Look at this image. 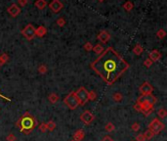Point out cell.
<instances>
[{
    "label": "cell",
    "mask_w": 167,
    "mask_h": 141,
    "mask_svg": "<svg viewBox=\"0 0 167 141\" xmlns=\"http://www.w3.org/2000/svg\"><path fill=\"white\" fill-rule=\"evenodd\" d=\"M91 68L107 84H112L127 71L129 64L112 47H109L91 64Z\"/></svg>",
    "instance_id": "obj_1"
},
{
    "label": "cell",
    "mask_w": 167,
    "mask_h": 141,
    "mask_svg": "<svg viewBox=\"0 0 167 141\" xmlns=\"http://www.w3.org/2000/svg\"><path fill=\"white\" fill-rule=\"evenodd\" d=\"M17 126L20 128V131L25 134H28L36 126V119L29 113H26L21 116L17 123Z\"/></svg>",
    "instance_id": "obj_2"
},
{
    "label": "cell",
    "mask_w": 167,
    "mask_h": 141,
    "mask_svg": "<svg viewBox=\"0 0 167 141\" xmlns=\"http://www.w3.org/2000/svg\"><path fill=\"white\" fill-rule=\"evenodd\" d=\"M75 96H76L77 100L79 102V105H85L89 101V92L86 90L85 87H80L74 92Z\"/></svg>",
    "instance_id": "obj_3"
},
{
    "label": "cell",
    "mask_w": 167,
    "mask_h": 141,
    "mask_svg": "<svg viewBox=\"0 0 167 141\" xmlns=\"http://www.w3.org/2000/svg\"><path fill=\"white\" fill-rule=\"evenodd\" d=\"M64 102L71 110H74L79 106V102L77 100L76 96H75L74 92H71L69 94L67 95L66 98L64 99Z\"/></svg>",
    "instance_id": "obj_4"
},
{
    "label": "cell",
    "mask_w": 167,
    "mask_h": 141,
    "mask_svg": "<svg viewBox=\"0 0 167 141\" xmlns=\"http://www.w3.org/2000/svg\"><path fill=\"white\" fill-rule=\"evenodd\" d=\"M164 127H165V126H164V124L162 123V122H160L158 119H155L152 121V123L150 124V127L149 129H150L153 132V134H158L159 132H161L162 130L164 129Z\"/></svg>",
    "instance_id": "obj_5"
},
{
    "label": "cell",
    "mask_w": 167,
    "mask_h": 141,
    "mask_svg": "<svg viewBox=\"0 0 167 141\" xmlns=\"http://www.w3.org/2000/svg\"><path fill=\"white\" fill-rule=\"evenodd\" d=\"M155 102H157V98L153 96L152 94H145V95H141L138 99H137V103L136 104L142 105V104H152L155 105Z\"/></svg>",
    "instance_id": "obj_6"
},
{
    "label": "cell",
    "mask_w": 167,
    "mask_h": 141,
    "mask_svg": "<svg viewBox=\"0 0 167 141\" xmlns=\"http://www.w3.org/2000/svg\"><path fill=\"white\" fill-rule=\"evenodd\" d=\"M21 33H23V35L25 36L28 40H31V39H33L34 36H35V28H34L31 24H29V25L26 26L25 28H23Z\"/></svg>",
    "instance_id": "obj_7"
},
{
    "label": "cell",
    "mask_w": 167,
    "mask_h": 141,
    "mask_svg": "<svg viewBox=\"0 0 167 141\" xmlns=\"http://www.w3.org/2000/svg\"><path fill=\"white\" fill-rule=\"evenodd\" d=\"M134 109L139 112H141V113L144 114L145 116H149L153 110V105H152V104H142V105L136 104V105H134Z\"/></svg>",
    "instance_id": "obj_8"
},
{
    "label": "cell",
    "mask_w": 167,
    "mask_h": 141,
    "mask_svg": "<svg viewBox=\"0 0 167 141\" xmlns=\"http://www.w3.org/2000/svg\"><path fill=\"white\" fill-rule=\"evenodd\" d=\"M94 119H95V117H94L93 114L89 111L83 112L81 115H80V119H81L85 124H90L94 121Z\"/></svg>",
    "instance_id": "obj_9"
},
{
    "label": "cell",
    "mask_w": 167,
    "mask_h": 141,
    "mask_svg": "<svg viewBox=\"0 0 167 141\" xmlns=\"http://www.w3.org/2000/svg\"><path fill=\"white\" fill-rule=\"evenodd\" d=\"M7 12H8V14L11 16V17L16 18L21 14V8L19 7L17 4H12L11 6L8 7Z\"/></svg>",
    "instance_id": "obj_10"
},
{
    "label": "cell",
    "mask_w": 167,
    "mask_h": 141,
    "mask_svg": "<svg viewBox=\"0 0 167 141\" xmlns=\"http://www.w3.org/2000/svg\"><path fill=\"white\" fill-rule=\"evenodd\" d=\"M49 8L54 13H59L64 8V5L60 0H52V2L49 4Z\"/></svg>",
    "instance_id": "obj_11"
},
{
    "label": "cell",
    "mask_w": 167,
    "mask_h": 141,
    "mask_svg": "<svg viewBox=\"0 0 167 141\" xmlns=\"http://www.w3.org/2000/svg\"><path fill=\"white\" fill-rule=\"evenodd\" d=\"M153 91V87L150 83H149L148 81L144 82L141 86H140V92L142 93L143 95L145 94H152V92Z\"/></svg>",
    "instance_id": "obj_12"
},
{
    "label": "cell",
    "mask_w": 167,
    "mask_h": 141,
    "mask_svg": "<svg viewBox=\"0 0 167 141\" xmlns=\"http://www.w3.org/2000/svg\"><path fill=\"white\" fill-rule=\"evenodd\" d=\"M97 38H98L101 42H103V43H107V42L109 40L110 35H109V33H107V31H100V33L97 35Z\"/></svg>",
    "instance_id": "obj_13"
},
{
    "label": "cell",
    "mask_w": 167,
    "mask_h": 141,
    "mask_svg": "<svg viewBox=\"0 0 167 141\" xmlns=\"http://www.w3.org/2000/svg\"><path fill=\"white\" fill-rule=\"evenodd\" d=\"M149 58L152 62H157V61H158L161 58V53L159 51H157V50H152V51L150 53Z\"/></svg>",
    "instance_id": "obj_14"
},
{
    "label": "cell",
    "mask_w": 167,
    "mask_h": 141,
    "mask_svg": "<svg viewBox=\"0 0 167 141\" xmlns=\"http://www.w3.org/2000/svg\"><path fill=\"white\" fill-rule=\"evenodd\" d=\"M85 134H84V130L82 129H78L73 135V141H81L83 138H84Z\"/></svg>",
    "instance_id": "obj_15"
},
{
    "label": "cell",
    "mask_w": 167,
    "mask_h": 141,
    "mask_svg": "<svg viewBox=\"0 0 167 141\" xmlns=\"http://www.w3.org/2000/svg\"><path fill=\"white\" fill-rule=\"evenodd\" d=\"M46 33H47V30H46L45 26H40L37 28H35V35H37V36L42 37V36H44Z\"/></svg>",
    "instance_id": "obj_16"
},
{
    "label": "cell",
    "mask_w": 167,
    "mask_h": 141,
    "mask_svg": "<svg viewBox=\"0 0 167 141\" xmlns=\"http://www.w3.org/2000/svg\"><path fill=\"white\" fill-rule=\"evenodd\" d=\"M34 5L36 6L37 9L43 10V9H45V8H46L47 2H46V0H36L35 3H34Z\"/></svg>",
    "instance_id": "obj_17"
},
{
    "label": "cell",
    "mask_w": 167,
    "mask_h": 141,
    "mask_svg": "<svg viewBox=\"0 0 167 141\" xmlns=\"http://www.w3.org/2000/svg\"><path fill=\"white\" fill-rule=\"evenodd\" d=\"M59 99H60V98H59V96H58L57 94H56V93H51L49 96H48V100H49L50 102L52 103V104H55V103H57L58 101H59Z\"/></svg>",
    "instance_id": "obj_18"
},
{
    "label": "cell",
    "mask_w": 167,
    "mask_h": 141,
    "mask_svg": "<svg viewBox=\"0 0 167 141\" xmlns=\"http://www.w3.org/2000/svg\"><path fill=\"white\" fill-rule=\"evenodd\" d=\"M8 60H9V57H8L6 53H3V54L0 55V67L5 65L8 62Z\"/></svg>",
    "instance_id": "obj_19"
},
{
    "label": "cell",
    "mask_w": 167,
    "mask_h": 141,
    "mask_svg": "<svg viewBox=\"0 0 167 141\" xmlns=\"http://www.w3.org/2000/svg\"><path fill=\"white\" fill-rule=\"evenodd\" d=\"M143 51H144V49H143V47L140 44H136L135 47L133 48V53H134V54H136V55H138V56L141 55Z\"/></svg>",
    "instance_id": "obj_20"
},
{
    "label": "cell",
    "mask_w": 167,
    "mask_h": 141,
    "mask_svg": "<svg viewBox=\"0 0 167 141\" xmlns=\"http://www.w3.org/2000/svg\"><path fill=\"white\" fill-rule=\"evenodd\" d=\"M92 50H94V52H95L96 54H101V53H103L104 51V47L102 46L101 44H96L95 46H93Z\"/></svg>",
    "instance_id": "obj_21"
},
{
    "label": "cell",
    "mask_w": 167,
    "mask_h": 141,
    "mask_svg": "<svg viewBox=\"0 0 167 141\" xmlns=\"http://www.w3.org/2000/svg\"><path fill=\"white\" fill-rule=\"evenodd\" d=\"M157 116L159 117V119H165L167 116V112L164 108H160L157 110Z\"/></svg>",
    "instance_id": "obj_22"
},
{
    "label": "cell",
    "mask_w": 167,
    "mask_h": 141,
    "mask_svg": "<svg viewBox=\"0 0 167 141\" xmlns=\"http://www.w3.org/2000/svg\"><path fill=\"white\" fill-rule=\"evenodd\" d=\"M143 135H144V137H145V139L146 140H150V139H152V138L155 136V134H153V132L150 129H148L145 133H143Z\"/></svg>",
    "instance_id": "obj_23"
},
{
    "label": "cell",
    "mask_w": 167,
    "mask_h": 141,
    "mask_svg": "<svg viewBox=\"0 0 167 141\" xmlns=\"http://www.w3.org/2000/svg\"><path fill=\"white\" fill-rule=\"evenodd\" d=\"M133 3L131 1H126L124 4H123V8H124L125 11H131L133 9Z\"/></svg>",
    "instance_id": "obj_24"
},
{
    "label": "cell",
    "mask_w": 167,
    "mask_h": 141,
    "mask_svg": "<svg viewBox=\"0 0 167 141\" xmlns=\"http://www.w3.org/2000/svg\"><path fill=\"white\" fill-rule=\"evenodd\" d=\"M46 126H47V130H50V131H53L54 129L56 128V124L54 123L53 121H50L46 123Z\"/></svg>",
    "instance_id": "obj_25"
},
{
    "label": "cell",
    "mask_w": 167,
    "mask_h": 141,
    "mask_svg": "<svg viewBox=\"0 0 167 141\" xmlns=\"http://www.w3.org/2000/svg\"><path fill=\"white\" fill-rule=\"evenodd\" d=\"M112 99H114L116 103L120 102V101L122 100V94H121V93H118V92L114 93V96H112Z\"/></svg>",
    "instance_id": "obj_26"
},
{
    "label": "cell",
    "mask_w": 167,
    "mask_h": 141,
    "mask_svg": "<svg viewBox=\"0 0 167 141\" xmlns=\"http://www.w3.org/2000/svg\"><path fill=\"white\" fill-rule=\"evenodd\" d=\"M165 35H166V33H165V31L162 30V28H160V30L158 31L157 33V36L159 39L164 38V37H165Z\"/></svg>",
    "instance_id": "obj_27"
},
{
    "label": "cell",
    "mask_w": 167,
    "mask_h": 141,
    "mask_svg": "<svg viewBox=\"0 0 167 141\" xmlns=\"http://www.w3.org/2000/svg\"><path fill=\"white\" fill-rule=\"evenodd\" d=\"M105 128H106L107 132H110V131H112V130H114V124H112V123H107V126H105Z\"/></svg>",
    "instance_id": "obj_28"
},
{
    "label": "cell",
    "mask_w": 167,
    "mask_h": 141,
    "mask_svg": "<svg viewBox=\"0 0 167 141\" xmlns=\"http://www.w3.org/2000/svg\"><path fill=\"white\" fill-rule=\"evenodd\" d=\"M56 23H57V25L59 26H64L66 25V20H64V18H59L57 21H56Z\"/></svg>",
    "instance_id": "obj_29"
},
{
    "label": "cell",
    "mask_w": 167,
    "mask_h": 141,
    "mask_svg": "<svg viewBox=\"0 0 167 141\" xmlns=\"http://www.w3.org/2000/svg\"><path fill=\"white\" fill-rule=\"evenodd\" d=\"M93 48V45L90 43V42H86V43L84 44V49L86 50V51H91Z\"/></svg>",
    "instance_id": "obj_30"
},
{
    "label": "cell",
    "mask_w": 167,
    "mask_h": 141,
    "mask_svg": "<svg viewBox=\"0 0 167 141\" xmlns=\"http://www.w3.org/2000/svg\"><path fill=\"white\" fill-rule=\"evenodd\" d=\"M97 97V94L95 91H89V100H95Z\"/></svg>",
    "instance_id": "obj_31"
},
{
    "label": "cell",
    "mask_w": 167,
    "mask_h": 141,
    "mask_svg": "<svg viewBox=\"0 0 167 141\" xmlns=\"http://www.w3.org/2000/svg\"><path fill=\"white\" fill-rule=\"evenodd\" d=\"M38 72L40 74H45L47 72V68H46V66L45 65H42V66H40V67L38 68Z\"/></svg>",
    "instance_id": "obj_32"
},
{
    "label": "cell",
    "mask_w": 167,
    "mask_h": 141,
    "mask_svg": "<svg viewBox=\"0 0 167 141\" xmlns=\"http://www.w3.org/2000/svg\"><path fill=\"white\" fill-rule=\"evenodd\" d=\"M152 60H150V58H148V59L146 60V61H145V62H144V65L145 66H146V67H148V68H150V66H152Z\"/></svg>",
    "instance_id": "obj_33"
},
{
    "label": "cell",
    "mask_w": 167,
    "mask_h": 141,
    "mask_svg": "<svg viewBox=\"0 0 167 141\" xmlns=\"http://www.w3.org/2000/svg\"><path fill=\"white\" fill-rule=\"evenodd\" d=\"M39 129L41 130L42 132H46V131H47V126H46V124L43 123V124H40V126H39Z\"/></svg>",
    "instance_id": "obj_34"
},
{
    "label": "cell",
    "mask_w": 167,
    "mask_h": 141,
    "mask_svg": "<svg viewBox=\"0 0 167 141\" xmlns=\"http://www.w3.org/2000/svg\"><path fill=\"white\" fill-rule=\"evenodd\" d=\"M6 140L7 141H16V136L13 133H10V134H8V136L6 137Z\"/></svg>",
    "instance_id": "obj_35"
},
{
    "label": "cell",
    "mask_w": 167,
    "mask_h": 141,
    "mask_svg": "<svg viewBox=\"0 0 167 141\" xmlns=\"http://www.w3.org/2000/svg\"><path fill=\"white\" fill-rule=\"evenodd\" d=\"M139 129H140V124L138 123L133 124V126H132V130H133V131H138Z\"/></svg>",
    "instance_id": "obj_36"
},
{
    "label": "cell",
    "mask_w": 167,
    "mask_h": 141,
    "mask_svg": "<svg viewBox=\"0 0 167 141\" xmlns=\"http://www.w3.org/2000/svg\"><path fill=\"white\" fill-rule=\"evenodd\" d=\"M18 2H19V4H20L21 6L24 7L28 3V0H18Z\"/></svg>",
    "instance_id": "obj_37"
},
{
    "label": "cell",
    "mask_w": 167,
    "mask_h": 141,
    "mask_svg": "<svg viewBox=\"0 0 167 141\" xmlns=\"http://www.w3.org/2000/svg\"><path fill=\"white\" fill-rule=\"evenodd\" d=\"M136 141H146V139H145L144 135H143V133L139 134L138 136L136 137Z\"/></svg>",
    "instance_id": "obj_38"
},
{
    "label": "cell",
    "mask_w": 167,
    "mask_h": 141,
    "mask_svg": "<svg viewBox=\"0 0 167 141\" xmlns=\"http://www.w3.org/2000/svg\"><path fill=\"white\" fill-rule=\"evenodd\" d=\"M101 141H114L110 136H105Z\"/></svg>",
    "instance_id": "obj_39"
},
{
    "label": "cell",
    "mask_w": 167,
    "mask_h": 141,
    "mask_svg": "<svg viewBox=\"0 0 167 141\" xmlns=\"http://www.w3.org/2000/svg\"><path fill=\"white\" fill-rule=\"evenodd\" d=\"M0 97H1V98H3V99H5V100H7V101H10V99H9V98L5 97V96H3V95H1V94H0Z\"/></svg>",
    "instance_id": "obj_40"
},
{
    "label": "cell",
    "mask_w": 167,
    "mask_h": 141,
    "mask_svg": "<svg viewBox=\"0 0 167 141\" xmlns=\"http://www.w3.org/2000/svg\"><path fill=\"white\" fill-rule=\"evenodd\" d=\"M98 1H99V2H104L105 0H98Z\"/></svg>",
    "instance_id": "obj_41"
},
{
    "label": "cell",
    "mask_w": 167,
    "mask_h": 141,
    "mask_svg": "<svg viewBox=\"0 0 167 141\" xmlns=\"http://www.w3.org/2000/svg\"><path fill=\"white\" fill-rule=\"evenodd\" d=\"M72 141H73V140H72Z\"/></svg>",
    "instance_id": "obj_42"
}]
</instances>
